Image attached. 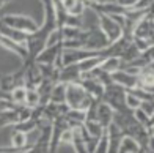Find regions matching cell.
Here are the masks:
<instances>
[{"label": "cell", "mask_w": 154, "mask_h": 153, "mask_svg": "<svg viewBox=\"0 0 154 153\" xmlns=\"http://www.w3.org/2000/svg\"><path fill=\"white\" fill-rule=\"evenodd\" d=\"M96 103L91 95H88L80 84H68L66 85V106L75 110H85L88 112L90 107H93Z\"/></svg>", "instance_id": "6da1fadb"}, {"label": "cell", "mask_w": 154, "mask_h": 153, "mask_svg": "<svg viewBox=\"0 0 154 153\" xmlns=\"http://www.w3.org/2000/svg\"><path fill=\"white\" fill-rule=\"evenodd\" d=\"M0 24L10 27V29L29 33V35L39 30V24L32 16H27V14H8V16H3L2 21H0Z\"/></svg>", "instance_id": "7a4b0ae2"}, {"label": "cell", "mask_w": 154, "mask_h": 153, "mask_svg": "<svg viewBox=\"0 0 154 153\" xmlns=\"http://www.w3.org/2000/svg\"><path fill=\"white\" fill-rule=\"evenodd\" d=\"M99 29L102 30V33L106 35V38L109 40L110 44L116 43L123 38V27L120 22L112 18V16H106V14H99Z\"/></svg>", "instance_id": "3957f363"}, {"label": "cell", "mask_w": 154, "mask_h": 153, "mask_svg": "<svg viewBox=\"0 0 154 153\" xmlns=\"http://www.w3.org/2000/svg\"><path fill=\"white\" fill-rule=\"evenodd\" d=\"M61 52H63V43L55 44V46H49L36 57L35 63H38V65H55L58 62V59L61 57Z\"/></svg>", "instance_id": "277c9868"}, {"label": "cell", "mask_w": 154, "mask_h": 153, "mask_svg": "<svg viewBox=\"0 0 154 153\" xmlns=\"http://www.w3.org/2000/svg\"><path fill=\"white\" fill-rule=\"evenodd\" d=\"M80 85L85 88V92L88 95H91L94 100H97V101L102 100L104 92H106V87H104V84L99 79H96V78H83L80 81Z\"/></svg>", "instance_id": "5b68a950"}, {"label": "cell", "mask_w": 154, "mask_h": 153, "mask_svg": "<svg viewBox=\"0 0 154 153\" xmlns=\"http://www.w3.org/2000/svg\"><path fill=\"white\" fill-rule=\"evenodd\" d=\"M112 81H113V84L123 87L124 90H132L138 87V76H132L123 69H118L116 73L112 74Z\"/></svg>", "instance_id": "8992f818"}, {"label": "cell", "mask_w": 154, "mask_h": 153, "mask_svg": "<svg viewBox=\"0 0 154 153\" xmlns=\"http://www.w3.org/2000/svg\"><path fill=\"white\" fill-rule=\"evenodd\" d=\"M113 117H115V110L104 101H99L97 109H96V122H99L101 126L104 129H107L113 123Z\"/></svg>", "instance_id": "52a82bcc"}, {"label": "cell", "mask_w": 154, "mask_h": 153, "mask_svg": "<svg viewBox=\"0 0 154 153\" xmlns=\"http://www.w3.org/2000/svg\"><path fill=\"white\" fill-rule=\"evenodd\" d=\"M29 134L27 133H22V131H14V133L11 134V147L17 150V151H25L32 148L29 145Z\"/></svg>", "instance_id": "ba28073f"}, {"label": "cell", "mask_w": 154, "mask_h": 153, "mask_svg": "<svg viewBox=\"0 0 154 153\" xmlns=\"http://www.w3.org/2000/svg\"><path fill=\"white\" fill-rule=\"evenodd\" d=\"M140 151H142V145H140L135 139H132L129 136H123L118 153H140Z\"/></svg>", "instance_id": "9c48e42d"}, {"label": "cell", "mask_w": 154, "mask_h": 153, "mask_svg": "<svg viewBox=\"0 0 154 153\" xmlns=\"http://www.w3.org/2000/svg\"><path fill=\"white\" fill-rule=\"evenodd\" d=\"M51 103L52 104H66V84H55L51 93Z\"/></svg>", "instance_id": "30bf717a"}, {"label": "cell", "mask_w": 154, "mask_h": 153, "mask_svg": "<svg viewBox=\"0 0 154 153\" xmlns=\"http://www.w3.org/2000/svg\"><path fill=\"white\" fill-rule=\"evenodd\" d=\"M99 68L102 69L104 73H107V74H113V73L118 71V69H121V59H118V57L104 59L102 63L99 65Z\"/></svg>", "instance_id": "8fae6325"}, {"label": "cell", "mask_w": 154, "mask_h": 153, "mask_svg": "<svg viewBox=\"0 0 154 153\" xmlns=\"http://www.w3.org/2000/svg\"><path fill=\"white\" fill-rule=\"evenodd\" d=\"M10 101L14 104V106H25V101H27V88H25L24 85L16 87V88L10 93Z\"/></svg>", "instance_id": "7c38bea8"}, {"label": "cell", "mask_w": 154, "mask_h": 153, "mask_svg": "<svg viewBox=\"0 0 154 153\" xmlns=\"http://www.w3.org/2000/svg\"><path fill=\"white\" fill-rule=\"evenodd\" d=\"M25 106L30 107V109H35L41 106V96L38 93L36 88H27V101H25Z\"/></svg>", "instance_id": "4fadbf2b"}, {"label": "cell", "mask_w": 154, "mask_h": 153, "mask_svg": "<svg viewBox=\"0 0 154 153\" xmlns=\"http://www.w3.org/2000/svg\"><path fill=\"white\" fill-rule=\"evenodd\" d=\"M126 106H128L129 110H132V112H134V110L140 109V106H142V101H140L135 95L126 92Z\"/></svg>", "instance_id": "5bb4252c"}, {"label": "cell", "mask_w": 154, "mask_h": 153, "mask_svg": "<svg viewBox=\"0 0 154 153\" xmlns=\"http://www.w3.org/2000/svg\"><path fill=\"white\" fill-rule=\"evenodd\" d=\"M134 119H135V122L137 123H140L142 126H148V125L151 123V117H148L142 109H137V110H134Z\"/></svg>", "instance_id": "9a60e30c"}, {"label": "cell", "mask_w": 154, "mask_h": 153, "mask_svg": "<svg viewBox=\"0 0 154 153\" xmlns=\"http://www.w3.org/2000/svg\"><path fill=\"white\" fill-rule=\"evenodd\" d=\"M140 109L148 115V117H152L154 115V100L152 101H142V106Z\"/></svg>", "instance_id": "2e32d148"}, {"label": "cell", "mask_w": 154, "mask_h": 153, "mask_svg": "<svg viewBox=\"0 0 154 153\" xmlns=\"http://www.w3.org/2000/svg\"><path fill=\"white\" fill-rule=\"evenodd\" d=\"M5 3H6V2H3V0H0V8H2V6H3Z\"/></svg>", "instance_id": "e0dca14e"}, {"label": "cell", "mask_w": 154, "mask_h": 153, "mask_svg": "<svg viewBox=\"0 0 154 153\" xmlns=\"http://www.w3.org/2000/svg\"><path fill=\"white\" fill-rule=\"evenodd\" d=\"M149 68H151V69H154V62H152V63L149 65Z\"/></svg>", "instance_id": "ac0fdd59"}, {"label": "cell", "mask_w": 154, "mask_h": 153, "mask_svg": "<svg viewBox=\"0 0 154 153\" xmlns=\"http://www.w3.org/2000/svg\"><path fill=\"white\" fill-rule=\"evenodd\" d=\"M152 21H154V16H152Z\"/></svg>", "instance_id": "d6986e66"}]
</instances>
